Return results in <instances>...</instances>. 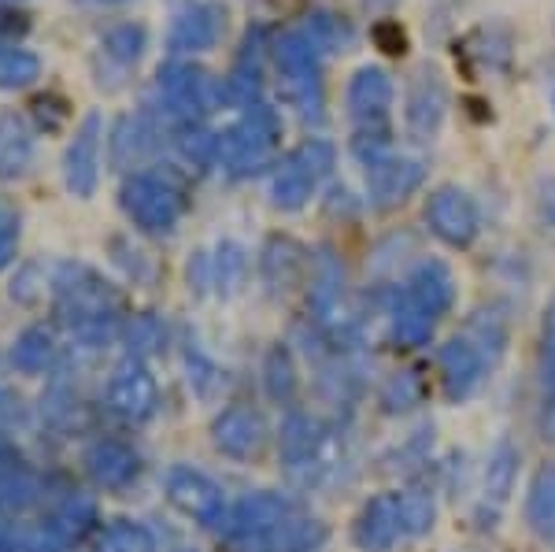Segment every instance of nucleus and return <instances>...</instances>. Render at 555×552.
I'll list each match as a JSON object with an SVG mask.
<instances>
[{"mask_svg":"<svg viewBox=\"0 0 555 552\" xmlns=\"http://www.w3.org/2000/svg\"><path fill=\"white\" fill-rule=\"evenodd\" d=\"M30 426V405L23 400V394H15L12 386H0V431L15 434Z\"/></svg>","mask_w":555,"mask_h":552,"instance_id":"46","label":"nucleus"},{"mask_svg":"<svg viewBox=\"0 0 555 552\" xmlns=\"http://www.w3.org/2000/svg\"><path fill=\"white\" fill-rule=\"evenodd\" d=\"M119 337L127 345V356H138V360H149L167 345V326L156 311H138V316H127L119 326Z\"/></svg>","mask_w":555,"mask_h":552,"instance_id":"36","label":"nucleus"},{"mask_svg":"<svg viewBox=\"0 0 555 552\" xmlns=\"http://www.w3.org/2000/svg\"><path fill=\"white\" fill-rule=\"evenodd\" d=\"M93 552H156V534L138 519H112L93 534Z\"/></svg>","mask_w":555,"mask_h":552,"instance_id":"38","label":"nucleus"},{"mask_svg":"<svg viewBox=\"0 0 555 552\" xmlns=\"http://www.w3.org/2000/svg\"><path fill=\"white\" fill-rule=\"evenodd\" d=\"M8 297L23 308H38L44 297H52V267H44L38 260H26L23 267H15Z\"/></svg>","mask_w":555,"mask_h":552,"instance_id":"41","label":"nucleus"},{"mask_svg":"<svg viewBox=\"0 0 555 552\" xmlns=\"http://www.w3.org/2000/svg\"><path fill=\"white\" fill-rule=\"evenodd\" d=\"M12 230H23V211L12 197H0V234H12Z\"/></svg>","mask_w":555,"mask_h":552,"instance_id":"49","label":"nucleus"},{"mask_svg":"<svg viewBox=\"0 0 555 552\" xmlns=\"http://www.w3.org/2000/svg\"><path fill=\"white\" fill-rule=\"evenodd\" d=\"M548 434H552V441H555V408H552V420H548Z\"/></svg>","mask_w":555,"mask_h":552,"instance_id":"53","label":"nucleus"},{"mask_svg":"<svg viewBox=\"0 0 555 552\" xmlns=\"http://www.w3.org/2000/svg\"><path fill=\"white\" fill-rule=\"evenodd\" d=\"M444 112H449V89H444L441 75L434 67H418L408 86V108H404L411 138L418 141L434 138L444 123Z\"/></svg>","mask_w":555,"mask_h":552,"instance_id":"22","label":"nucleus"},{"mask_svg":"<svg viewBox=\"0 0 555 552\" xmlns=\"http://www.w3.org/2000/svg\"><path fill=\"white\" fill-rule=\"evenodd\" d=\"M159 138H164V130L152 123V115L145 108L119 115V119L112 123V130H107V164H112L115 171L133 175V167H141L156 153Z\"/></svg>","mask_w":555,"mask_h":552,"instance_id":"20","label":"nucleus"},{"mask_svg":"<svg viewBox=\"0 0 555 552\" xmlns=\"http://www.w3.org/2000/svg\"><path fill=\"white\" fill-rule=\"evenodd\" d=\"M385 323H389L392 345H400V349H418V345H426L429 337H434L437 319L400 286V290H392L389 305H385Z\"/></svg>","mask_w":555,"mask_h":552,"instance_id":"26","label":"nucleus"},{"mask_svg":"<svg viewBox=\"0 0 555 552\" xmlns=\"http://www.w3.org/2000/svg\"><path fill=\"white\" fill-rule=\"evenodd\" d=\"M437 363H441V386L449 400H467L481 389V382L489 375V356L470 342V337H452V342L441 345L437 352Z\"/></svg>","mask_w":555,"mask_h":552,"instance_id":"21","label":"nucleus"},{"mask_svg":"<svg viewBox=\"0 0 555 552\" xmlns=\"http://www.w3.org/2000/svg\"><path fill=\"white\" fill-rule=\"evenodd\" d=\"M334 145L322 138H308L293 149L271 175V204L282 211H300L304 204L315 197L319 182L334 171Z\"/></svg>","mask_w":555,"mask_h":552,"instance_id":"7","label":"nucleus"},{"mask_svg":"<svg viewBox=\"0 0 555 552\" xmlns=\"http://www.w3.org/2000/svg\"><path fill=\"white\" fill-rule=\"evenodd\" d=\"M278 141H282V115L259 101L241 112L234 127L219 133V167L230 178H253L274 159Z\"/></svg>","mask_w":555,"mask_h":552,"instance_id":"4","label":"nucleus"},{"mask_svg":"<svg viewBox=\"0 0 555 552\" xmlns=\"http://www.w3.org/2000/svg\"><path fill=\"white\" fill-rule=\"evenodd\" d=\"M326 538H330L326 523L308 512H293L289 519L278 523V527L267 534V538H259L248 552H315L326 545Z\"/></svg>","mask_w":555,"mask_h":552,"instance_id":"29","label":"nucleus"},{"mask_svg":"<svg viewBox=\"0 0 555 552\" xmlns=\"http://www.w3.org/2000/svg\"><path fill=\"white\" fill-rule=\"evenodd\" d=\"M8 360H12V371H20V375H49L52 368H56L60 360V337L52 326L44 323H30L23 326L20 334H15L12 349H8Z\"/></svg>","mask_w":555,"mask_h":552,"instance_id":"27","label":"nucleus"},{"mask_svg":"<svg viewBox=\"0 0 555 552\" xmlns=\"http://www.w3.org/2000/svg\"><path fill=\"white\" fill-rule=\"evenodd\" d=\"M404 290H408L411 297H415L418 305H423L434 319L449 316L452 305H455V274L449 271V264H441V260H423V264L411 267Z\"/></svg>","mask_w":555,"mask_h":552,"instance_id":"28","label":"nucleus"},{"mask_svg":"<svg viewBox=\"0 0 555 552\" xmlns=\"http://www.w3.org/2000/svg\"><path fill=\"white\" fill-rule=\"evenodd\" d=\"M67 115L70 108L60 93H41V97H34V104H30L34 130H44V133H56L67 123Z\"/></svg>","mask_w":555,"mask_h":552,"instance_id":"45","label":"nucleus"},{"mask_svg":"<svg viewBox=\"0 0 555 552\" xmlns=\"http://www.w3.org/2000/svg\"><path fill=\"white\" fill-rule=\"evenodd\" d=\"M271 52L282 97L308 123H319L322 108H326V93H322V64L315 44L304 38V30H285L271 41Z\"/></svg>","mask_w":555,"mask_h":552,"instance_id":"6","label":"nucleus"},{"mask_svg":"<svg viewBox=\"0 0 555 552\" xmlns=\"http://www.w3.org/2000/svg\"><path fill=\"white\" fill-rule=\"evenodd\" d=\"M392 108V78L382 67H360L348 82V112L360 130H385Z\"/></svg>","mask_w":555,"mask_h":552,"instance_id":"24","label":"nucleus"},{"mask_svg":"<svg viewBox=\"0 0 555 552\" xmlns=\"http://www.w3.org/2000/svg\"><path fill=\"white\" fill-rule=\"evenodd\" d=\"M248 279V253L245 245H237L234 238H222L211 253V282H215V293L219 297H234L241 293Z\"/></svg>","mask_w":555,"mask_h":552,"instance_id":"35","label":"nucleus"},{"mask_svg":"<svg viewBox=\"0 0 555 552\" xmlns=\"http://www.w3.org/2000/svg\"><path fill=\"white\" fill-rule=\"evenodd\" d=\"M30 34V15L20 4H0V44H23Z\"/></svg>","mask_w":555,"mask_h":552,"instance_id":"48","label":"nucleus"},{"mask_svg":"<svg viewBox=\"0 0 555 552\" xmlns=\"http://www.w3.org/2000/svg\"><path fill=\"white\" fill-rule=\"evenodd\" d=\"M20 464H23V452L15 449L12 434H4V431H0V471H8V467H20Z\"/></svg>","mask_w":555,"mask_h":552,"instance_id":"51","label":"nucleus"},{"mask_svg":"<svg viewBox=\"0 0 555 552\" xmlns=\"http://www.w3.org/2000/svg\"><path fill=\"white\" fill-rule=\"evenodd\" d=\"M304 271H308V253L285 234H271L259 248V279L271 293H289L300 286Z\"/></svg>","mask_w":555,"mask_h":552,"instance_id":"25","label":"nucleus"},{"mask_svg":"<svg viewBox=\"0 0 555 552\" xmlns=\"http://www.w3.org/2000/svg\"><path fill=\"white\" fill-rule=\"evenodd\" d=\"M38 527L44 530V541H49L52 552H67L70 545L86 541L89 534L101 530L104 523L96 519L93 497L78 493V489H67L64 497H56V501L49 504V512H44V519Z\"/></svg>","mask_w":555,"mask_h":552,"instance_id":"18","label":"nucleus"},{"mask_svg":"<svg viewBox=\"0 0 555 552\" xmlns=\"http://www.w3.org/2000/svg\"><path fill=\"white\" fill-rule=\"evenodd\" d=\"M304 38L315 44V52H345L348 44L356 41V30L345 15L319 8V12H311L308 23H304Z\"/></svg>","mask_w":555,"mask_h":552,"instance_id":"39","label":"nucleus"},{"mask_svg":"<svg viewBox=\"0 0 555 552\" xmlns=\"http://www.w3.org/2000/svg\"><path fill=\"white\" fill-rule=\"evenodd\" d=\"M185 286H190L193 297H208V290H215V282H211V253H204V248L190 253V260H185Z\"/></svg>","mask_w":555,"mask_h":552,"instance_id":"47","label":"nucleus"},{"mask_svg":"<svg viewBox=\"0 0 555 552\" xmlns=\"http://www.w3.org/2000/svg\"><path fill=\"white\" fill-rule=\"evenodd\" d=\"M426 227L437 242L452 248H467L481 230L478 204L460 185H437L426 197Z\"/></svg>","mask_w":555,"mask_h":552,"instance_id":"14","label":"nucleus"},{"mask_svg":"<svg viewBox=\"0 0 555 552\" xmlns=\"http://www.w3.org/2000/svg\"><path fill=\"white\" fill-rule=\"evenodd\" d=\"M104 400L119 420L141 426L159 412V382L149 371L145 360H138V356H122V360L107 371Z\"/></svg>","mask_w":555,"mask_h":552,"instance_id":"9","label":"nucleus"},{"mask_svg":"<svg viewBox=\"0 0 555 552\" xmlns=\"http://www.w3.org/2000/svg\"><path fill=\"white\" fill-rule=\"evenodd\" d=\"M418 400H423V378H418L415 371H397V375H389V382L382 386V408L389 415L411 412Z\"/></svg>","mask_w":555,"mask_h":552,"instance_id":"42","label":"nucleus"},{"mask_svg":"<svg viewBox=\"0 0 555 552\" xmlns=\"http://www.w3.org/2000/svg\"><path fill=\"white\" fill-rule=\"evenodd\" d=\"M119 208L141 234L171 238L185 216V197L175 185V178L156 171H133L119 185Z\"/></svg>","mask_w":555,"mask_h":552,"instance_id":"5","label":"nucleus"},{"mask_svg":"<svg viewBox=\"0 0 555 552\" xmlns=\"http://www.w3.org/2000/svg\"><path fill=\"white\" fill-rule=\"evenodd\" d=\"M52 305L78 349H104L122 326V293L82 260L52 267Z\"/></svg>","mask_w":555,"mask_h":552,"instance_id":"1","label":"nucleus"},{"mask_svg":"<svg viewBox=\"0 0 555 552\" xmlns=\"http://www.w3.org/2000/svg\"><path fill=\"white\" fill-rule=\"evenodd\" d=\"M541 389L555 400V293L541 319Z\"/></svg>","mask_w":555,"mask_h":552,"instance_id":"44","label":"nucleus"},{"mask_svg":"<svg viewBox=\"0 0 555 552\" xmlns=\"http://www.w3.org/2000/svg\"><path fill=\"white\" fill-rule=\"evenodd\" d=\"M41 56L23 44H0V93H23L41 78Z\"/></svg>","mask_w":555,"mask_h":552,"instance_id":"37","label":"nucleus"},{"mask_svg":"<svg viewBox=\"0 0 555 552\" xmlns=\"http://www.w3.org/2000/svg\"><path fill=\"white\" fill-rule=\"evenodd\" d=\"M171 141H175V153L190 167H196V171L219 167V133L208 130L204 123L201 127H185V130L171 133Z\"/></svg>","mask_w":555,"mask_h":552,"instance_id":"40","label":"nucleus"},{"mask_svg":"<svg viewBox=\"0 0 555 552\" xmlns=\"http://www.w3.org/2000/svg\"><path fill=\"white\" fill-rule=\"evenodd\" d=\"M215 108H222L219 78H211L193 60H167V64H159L156 89L145 101V112L167 138L185 127H201Z\"/></svg>","mask_w":555,"mask_h":552,"instance_id":"3","label":"nucleus"},{"mask_svg":"<svg viewBox=\"0 0 555 552\" xmlns=\"http://www.w3.org/2000/svg\"><path fill=\"white\" fill-rule=\"evenodd\" d=\"M107 248H112L115 267H122V274H127L130 282H138V286H149L152 274H156V267H152V260L130 242V238H112Z\"/></svg>","mask_w":555,"mask_h":552,"instance_id":"43","label":"nucleus"},{"mask_svg":"<svg viewBox=\"0 0 555 552\" xmlns=\"http://www.w3.org/2000/svg\"><path fill=\"white\" fill-rule=\"evenodd\" d=\"M145 49H149V30H145V26H141V23H115L112 30H104L96 60H104V64L115 70L119 86H122V78H127L130 70L141 64Z\"/></svg>","mask_w":555,"mask_h":552,"instance_id":"30","label":"nucleus"},{"mask_svg":"<svg viewBox=\"0 0 555 552\" xmlns=\"http://www.w3.org/2000/svg\"><path fill=\"white\" fill-rule=\"evenodd\" d=\"M363 167H366V201L378 211L400 208V204L426 182V167H423V159H415V156L385 153Z\"/></svg>","mask_w":555,"mask_h":552,"instance_id":"16","label":"nucleus"},{"mask_svg":"<svg viewBox=\"0 0 555 552\" xmlns=\"http://www.w3.org/2000/svg\"><path fill=\"white\" fill-rule=\"evenodd\" d=\"M526 523L541 541L555 545V464H544L530 478V493H526Z\"/></svg>","mask_w":555,"mask_h":552,"instance_id":"32","label":"nucleus"},{"mask_svg":"<svg viewBox=\"0 0 555 552\" xmlns=\"http://www.w3.org/2000/svg\"><path fill=\"white\" fill-rule=\"evenodd\" d=\"M20 238H23V230H12V234H0V274H4L8 267L15 264V256H20Z\"/></svg>","mask_w":555,"mask_h":552,"instance_id":"50","label":"nucleus"},{"mask_svg":"<svg viewBox=\"0 0 555 552\" xmlns=\"http://www.w3.org/2000/svg\"><path fill=\"white\" fill-rule=\"evenodd\" d=\"M411 541L404 519V489H385L363 501L352 523V545L360 552H392Z\"/></svg>","mask_w":555,"mask_h":552,"instance_id":"13","label":"nucleus"},{"mask_svg":"<svg viewBox=\"0 0 555 552\" xmlns=\"http://www.w3.org/2000/svg\"><path fill=\"white\" fill-rule=\"evenodd\" d=\"M227 34V4L222 0H182L171 15L167 30V52L171 60H190L196 52H208Z\"/></svg>","mask_w":555,"mask_h":552,"instance_id":"12","label":"nucleus"},{"mask_svg":"<svg viewBox=\"0 0 555 552\" xmlns=\"http://www.w3.org/2000/svg\"><path fill=\"white\" fill-rule=\"evenodd\" d=\"M101 159H104V115L86 112L82 123L70 133L64 159H60V175H64V190L75 201L96 197L101 185Z\"/></svg>","mask_w":555,"mask_h":552,"instance_id":"10","label":"nucleus"},{"mask_svg":"<svg viewBox=\"0 0 555 552\" xmlns=\"http://www.w3.org/2000/svg\"><path fill=\"white\" fill-rule=\"evenodd\" d=\"M164 497L178 515L201 523V527H222L227 523L230 504L222 486L193 464H171L164 471Z\"/></svg>","mask_w":555,"mask_h":552,"instance_id":"8","label":"nucleus"},{"mask_svg":"<svg viewBox=\"0 0 555 552\" xmlns=\"http://www.w3.org/2000/svg\"><path fill=\"white\" fill-rule=\"evenodd\" d=\"M178 552H193V549H178Z\"/></svg>","mask_w":555,"mask_h":552,"instance_id":"55","label":"nucleus"},{"mask_svg":"<svg viewBox=\"0 0 555 552\" xmlns=\"http://www.w3.org/2000/svg\"><path fill=\"white\" fill-rule=\"evenodd\" d=\"M263 389L274 405H285L289 408L297 400V389H300V378H297V360H293L289 345H271L263 352Z\"/></svg>","mask_w":555,"mask_h":552,"instance_id":"34","label":"nucleus"},{"mask_svg":"<svg viewBox=\"0 0 555 552\" xmlns=\"http://www.w3.org/2000/svg\"><path fill=\"white\" fill-rule=\"evenodd\" d=\"M515 475H518V449L512 441H496L486 460V483H481V497L492 509H504L507 497L515 489Z\"/></svg>","mask_w":555,"mask_h":552,"instance_id":"33","label":"nucleus"},{"mask_svg":"<svg viewBox=\"0 0 555 552\" xmlns=\"http://www.w3.org/2000/svg\"><path fill=\"white\" fill-rule=\"evenodd\" d=\"M8 4H23V0H8Z\"/></svg>","mask_w":555,"mask_h":552,"instance_id":"54","label":"nucleus"},{"mask_svg":"<svg viewBox=\"0 0 555 552\" xmlns=\"http://www.w3.org/2000/svg\"><path fill=\"white\" fill-rule=\"evenodd\" d=\"M267 441H271V426H267L263 412L253 405H230L211 420L215 452H222V457H230V460H241V464L256 460L259 452L267 449Z\"/></svg>","mask_w":555,"mask_h":552,"instance_id":"15","label":"nucleus"},{"mask_svg":"<svg viewBox=\"0 0 555 552\" xmlns=\"http://www.w3.org/2000/svg\"><path fill=\"white\" fill-rule=\"evenodd\" d=\"M345 438L334 423L308 412H289L278 431V467L297 489H319L341 471Z\"/></svg>","mask_w":555,"mask_h":552,"instance_id":"2","label":"nucleus"},{"mask_svg":"<svg viewBox=\"0 0 555 552\" xmlns=\"http://www.w3.org/2000/svg\"><path fill=\"white\" fill-rule=\"evenodd\" d=\"M293 512H300V504L289 493H278V489H256V493L241 497L234 509L227 512L222 523V538L230 545H237L241 552H248L259 538H267L278 523H285Z\"/></svg>","mask_w":555,"mask_h":552,"instance_id":"11","label":"nucleus"},{"mask_svg":"<svg viewBox=\"0 0 555 552\" xmlns=\"http://www.w3.org/2000/svg\"><path fill=\"white\" fill-rule=\"evenodd\" d=\"M38 159V130L23 112L0 108V182H23Z\"/></svg>","mask_w":555,"mask_h":552,"instance_id":"23","label":"nucleus"},{"mask_svg":"<svg viewBox=\"0 0 555 552\" xmlns=\"http://www.w3.org/2000/svg\"><path fill=\"white\" fill-rule=\"evenodd\" d=\"M263 52H267V34L263 26H253L245 34V41H241L230 75L219 78L222 104L227 108L248 112L253 104H259V93H263Z\"/></svg>","mask_w":555,"mask_h":552,"instance_id":"19","label":"nucleus"},{"mask_svg":"<svg viewBox=\"0 0 555 552\" xmlns=\"http://www.w3.org/2000/svg\"><path fill=\"white\" fill-rule=\"evenodd\" d=\"M78 4H89V8H122L130 0H78Z\"/></svg>","mask_w":555,"mask_h":552,"instance_id":"52","label":"nucleus"},{"mask_svg":"<svg viewBox=\"0 0 555 552\" xmlns=\"http://www.w3.org/2000/svg\"><path fill=\"white\" fill-rule=\"evenodd\" d=\"M82 467L89 475V483L104 493H122L141 478V452L122 438H96L82 449Z\"/></svg>","mask_w":555,"mask_h":552,"instance_id":"17","label":"nucleus"},{"mask_svg":"<svg viewBox=\"0 0 555 552\" xmlns=\"http://www.w3.org/2000/svg\"><path fill=\"white\" fill-rule=\"evenodd\" d=\"M182 363H185V382H190V389H193L196 400H204V405H215V400L227 394V386H230L227 371H222L219 360H215L211 352H204L196 342H185Z\"/></svg>","mask_w":555,"mask_h":552,"instance_id":"31","label":"nucleus"}]
</instances>
